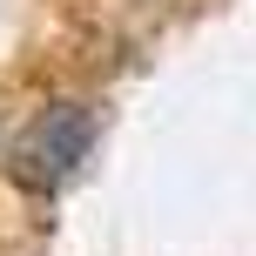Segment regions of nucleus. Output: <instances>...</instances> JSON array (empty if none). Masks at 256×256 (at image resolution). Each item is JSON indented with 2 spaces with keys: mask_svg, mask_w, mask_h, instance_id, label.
Masks as SVG:
<instances>
[{
  "mask_svg": "<svg viewBox=\"0 0 256 256\" xmlns=\"http://www.w3.org/2000/svg\"><path fill=\"white\" fill-rule=\"evenodd\" d=\"M94 148V108L88 102H54L40 108L34 128L20 135V176L40 182V189H61Z\"/></svg>",
  "mask_w": 256,
  "mask_h": 256,
  "instance_id": "f257e3e1",
  "label": "nucleus"
}]
</instances>
